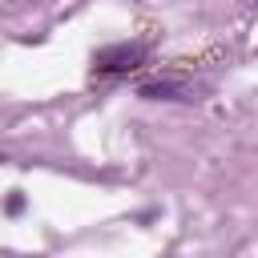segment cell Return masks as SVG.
I'll return each mask as SVG.
<instances>
[{"label":"cell","instance_id":"6da1fadb","mask_svg":"<svg viewBox=\"0 0 258 258\" xmlns=\"http://www.w3.org/2000/svg\"><path fill=\"white\" fill-rule=\"evenodd\" d=\"M141 56H145L141 44H109L93 52V73H129L141 64Z\"/></svg>","mask_w":258,"mask_h":258},{"label":"cell","instance_id":"7a4b0ae2","mask_svg":"<svg viewBox=\"0 0 258 258\" xmlns=\"http://www.w3.org/2000/svg\"><path fill=\"white\" fill-rule=\"evenodd\" d=\"M141 97L145 101H189V89L177 81H153V85H141Z\"/></svg>","mask_w":258,"mask_h":258},{"label":"cell","instance_id":"3957f363","mask_svg":"<svg viewBox=\"0 0 258 258\" xmlns=\"http://www.w3.org/2000/svg\"><path fill=\"white\" fill-rule=\"evenodd\" d=\"M20 210H24V198L12 194V198H8V214H20Z\"/></svg>","mask_w":258,"mask_h":258}]
</instances>
